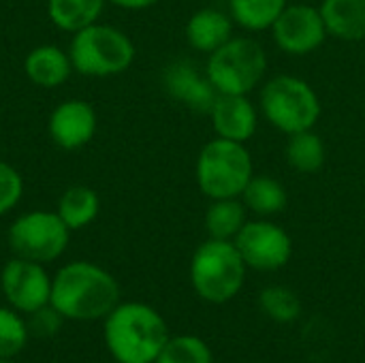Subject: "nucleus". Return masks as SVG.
Listing matches in <instances>:
<instances>
[{
    "label": "nucleus",
    "mask_w": 365,
    "mask_h": 363,
    "mask_svg": "<svg viewBox=\"0 0 365 363\" xmlns=\"http://www.w3.org/2000/svg\"><path fill=\"white\" fill-rule=\"evenodd\" d=\"M49 304L73 323L103 321L120 304V285L92 261H71L51 276Z\"/></svg>",
    "instance_id": "obj_1"
},
{
    "label": "nucleus",
    "mask_w": 365,
    "mask_h": 363,
    "mask_svg": "<svg viewBox=\"0 0 365 363\" xmlns=\"http://www.w3.org/2000/svg\"><path fill=\"white\" fill-rule=\"evenodd\" d=\"M103 340L115 363H154L169 340V327L152 306L120 302L103 319Z\"/></svg>",
    "instance_id": "obj_2"
},
{
    "label": "nucleus",
    "mask_w": 365,
    "mask_h": 363,
    "mask_svg": "<svg viewBox=\"0 0 365 363\" xmlns=\"http://www.w3.org/2000/svg\"><path fill=\"white\" fill-rule=\"evenodd\" d=\"M68 56L75 73L83 77L105 79L128 71L135 62L137 49L133 39L109 24L94 21L71 34Z\"/></svg>",
    "instance_id": "obj_3"
},
{
    "label": "nucleus",
    "mask_w": 365,
    "mask_h": 363,
    "mask_svg": "<svg viewBox=\"0 0 365 363\" xmlns=\"http://www.w3.org/2000/svg\"><path fill=\"white\" fill-rule=\"evenodd\" d=\"M246 263L233 242H203L190 259V285L210 304L231 302L246 282Z\"/></svg>",
    "instance_id": "obj_4"
},
{
    "label": "nucleus",
    "mask_w": 365,
    "mask_h": 363,
    "mask_svg": "<svg viewBox=\"0 0 365 363\" xmlns=\"http://www.w3.org/2000/svg\"><path fill=\"white\" fill-rule=\"evenodd\" d=\"M252 175L255 167L246 143L220 137L207 141L195 163L197 186L207 199L242 197Z\"/></svg>",
    "instance_id": "obj_5"
},
{
    "label": "nucleus",
    "mask_w": 365,
    "mask_h": 363,
    "mask_svg": "<svg viewBox=\"0 0 365 363\" xmlns=\"http://www.w3.org/2000/svg\"><path fill=\"white\" fill-rule=\"evenodd\" d=\"M261 111L276 131L289 137L317 126L321 118V101L306 79L276 75L263 83Z\"/></svg>",
    "instance_id": "obj_6"
},
{
    "label": "nucleus",
    "mask_w": 365,
    "mask_h": 363,
    "mask_svg": "<svg viewBox=\"0 0 365 363\" xmlns=\"http://www.w3.org/2000/svg\"><path fill=\"white\" fill-rule=\"evenodd\" d=\"M205 73L218 94H250L267 73L265 47L252 36H231L210 53Z\"/></svg>",
    "instance_id": "obj_7"
},
{
    "label": "nucleus",
    "mask_w": 365,
    "mask_h": 363,
    "mask_svg": "<svg viewBox=\"0 0 365 363\" xmlns=\"http://www.w3.org/2000/svg\"><path fill=\"white\" fill-rule=\"evenodd\" d=\"M71 233L73 231L60 220L56 210H30L11 223L6 242L13 257L49 265L66 252Z\"/></svg>",
    "instance_id": "obj_8"
},
{
    "label": "nucleus",
    "mask_w": 365,
    "mask_h": 363,
    "mask_svg": "<svg viewBox=\"0 0 365 363\" xmlns=\"http://www.w3.org/2000/svg\"><path fill=\"white\" fill-rule=\"evenodd\" d=\"M246 267L257 272H278L293 255L291 235L269 218L248 220L233 240Z\"/></svg>",
    "instance_id": "obj_9"
},
{
    "label": "nucleus",
    "mask_w": 365,
    "mask_h": 363,
    "mask_svg": "<svg viewBox=\"0 0 365 363\" xmlns=\"http://www.w3.org/2000/svg\"><path fill=\"white\" fill-rule=\"evenodd\" d=\"M0 291L6 300V306L28 317L49 304L51 276L43 263L13 257L0 272Z\"/></svg>",
    "instance_id": "obj_10"
},
{
    "label": "nucleus",
    "mask_w": 365,
    "mask_h": 363,
    "mask_svg": "<svg viewBox=\"0 0 365 363\" xmlns=\"http://www.w3.org/2000/svg\"><path fill=\"white\" fill-rule=\"evenodd\" d=\"M269 30L276 47L289 56H308L329 36L321 9L302 2L287 4Z\"/></svg>",
    "instance_id": "obj_11"
},
{
    "label": "nucleus",
    "mask_w": 365,
    "mask_h": 363,
    "mask_svg": "<svg viewBox=\"0 0 365 363\" xmlns=\"http://www.w3.org/2000/svg\"><path fill=\"white\" fill-rule=\"evenodd\" d=\"M96 128V109L83 98H66L58 103L47 120L49 137L62 150H79L88 145L94 139Z\"/></svg>",
    "instance_id": "obj_12"
},
{
    "label": "nucleus",
    "mask_w": 365,
    "mask_h": 363,
    "mask_svg": "<svg viewBox=\"0 0 365 363\" xmlns=\"http://www.w3.org/2000/svg\"><path fill=\"white\" fill-rule=\"evenodd\" d=\"M163 86L169 96L195 113H210L218 92L205 71L188 60L171 62L163 73Z\"/></svg>",
    "instance_id": "obj_13"
},
{
    "label": "nucleus",
    "mask_w": 365,
    "mask_h": 363,
    "mask_svg": "<svg viewBox=\"0 0 365 363\" xmlns=\"http://www.w3.org/2000/svg\"><path fill=\"white\" fill-rule=\"evenodd\" d=\"M207 116L216 137L237 143L252 139L259 126V111L248 94H218Z\"/></svg>",
    "instance_id": "obj_14"
},
{
    "label": "nucleus",
    "mask_w": 365,
    "mask_h": 363,
    "mask_svg": "<svg viewBox=\"0 0 365 363\" xmlns=\"http://www.w3.org/2000/svg\"><path fill=\"white\" fill-rule=\"evenodd\" d=\"M24 73L28 81L38 88H60L75 73L68 49L47 43L32 47L24 58Z\"/></svg>",
    "instance_id": "obj_15"
},
{
    "label": "nucleus",
    "mask_w": 365,
    "mask_h": 363,
    "mask_svg": "<svg viewBox=\"0 0 365 363\" xmlns=\"http://www.w3.org/2000/svg\"><path fill=\"white\" fill-rule=\"evenodd\" d=\"M233 17L220 9H199L195 11L186 21V41L195 51L201 53H214L218 47H222L233 36Z\"/></svg>",
    "instance_id": "obj_16"
},
{
    "label": "nucleus",
    "mask_w": 365,
    "mask_h": 363,
    "mask_svg": "<svg viewBox=\"0 0 365 363\" xmlns=\"http://www.w3.org/2000/svg\"><path fill=\"white\" fill-rule=\"evenodd\" d=\"M321 13L329 36L346 43L365 39V0H323Z\"/></svg>",
    "instance_id": "obj_17"
},
{
    "label": "nucleus",
    "mask_w": 365,
    "mask_h": 363,
    "mask_svg": "<svg viewBox=\"0 0 365 363\" xmlns=\"http://www.w3.org/2000/svg\"><path fill=\"white\" fill-rule=\"evenodd\" d=\"M56 214L71 231L86 229L101 214V197L90 186H83V184L68 186L58 199Z\"/></svg>",
    "instance_id": "obj_18"
},
{
    "label": "nucleus",
    "mask_w": 365,
    "mask_h": 363,
    "mask_svg": "<svg viewBox=\"0 0 365 363\" xmlns=\"http://www.w3.org/2000/svg\"><path fill=\"white\" fill-rule=\"evenodd\" d=\"M240 199L244 201L246 210L259 218H272L284 212L289 203L284 184L272 175H252Z\"/></svg>",
    "instance_id": "obj_19"
},
{
    "label": "nucleus",
    "mask_w": 365,
    "mask_h": 363,
    "mask_svg": "<svg viewBox=\"0 0 365 363\" xmlns=\"http://www.w3.org/2000/svg\"><path fill=\"white\" fill-rule=\"evenodd\" d=\"M205 231L212 240L233 242L237 233L248 223V210L240 197L229 199H212L210 208L205 210Z\"/></svg>",
    "instance_id": "obj_20"
},
{
    "label": "nucleus",
    "mask_w": 365,
    "mask_h": 363,
    "mask_svg": "<svg viewBox=\"0 0 365 363\" xmlns=\"http://www.w3.org/2000/svg\"><path fill=\"white\" fill-rule=\"evenodd\" d=\"M105 4L107 0H47V15L58 30L75 34L94 21H101Z\"/></svg>",
    "instance_id": "obj_21"
},
{
    "label": "nucleus",
    "mask_w": 365,
    "mask_h": 363,
    "mask_svg": "<svg viewBox=\"0 0 365 363\" xmlns=\"http://www.w3.org/2000/svg\"><path fill=\"white\" fill-rule=\"evenodd\" d=\"M284 156L291 169L299 173H317L323 169L327 160V148L321 135H317L314 128H310V131L289 135Z\"/></svg>",
    "instance_id": "obj_22"
},
{
    "label": "nucleus",
    "mask_w": 365,
    "mask_h": 363,
    "mask_svg": "<svg viewBox=\"0 0 365 363\" xmlns=\"http://www.w3.org/2000/svg\"><path fill=\"white\" fill-rule=\"evenodd\" d=\"M289 0H229V15L248 32H263L274 26Z\"/></svg>",
    "instance_id": "obj_23"
},
{
    "label": "nucleus",
    "mask_w": 365,
    "mask_h": 363,
    "mask_svg": "<svg viewBox=\"0 0 365 363\" xmlns=\"http://www.w3.org/2000/svg\"><path fill=\"white\" fill-rule=\"evenodd\" d=\"M154 363H214L212 349L199 336H169Z\"/></svg>",
    "instance_id": "obj_24"
},
{
    "label": "nucleus",
    "mask_w": 365,
    "mask_h": 363,
    "mask_svg": "<svg viewBox=\"0 0 365 363\" xmlns=\"http://www.w3.org/2000/svg\"><path fill=\"white\" fill-rule=\"evenodd\" d=\"M259 306L274 323H282V325L293 323L302 312V302L297 293L280 285L263 289L259 295Z\"/></svg>",
    "instance_id": "obj_25"
},
{
    "label": "nucleus",
    "mask_w": 365,
    "mask_h": 363,
    "mask_svg": "<svg viewBox=\"0 0 365 363\" xmlns=\"http://www.w3.org/2000/svg\"><path fill=\"white\" fill-rule=\"evenodd\" d=\"M28 340L26 317L11 306H0V357L15 359L26 349Z\"/></svg>",
    "instance_id": "obj_26"
},
{
    "label": "nucleus",
    "mask_w": 365,
    "mask_h": 363,
    "mask_svg": "<svg viewBox=\"0 0 365 363\" xmlns=\"http://www.w3.org/2000/svg\"><path fill=\"white\" fill-rule=\"evenodd\" d=\"M64 317L51 306H43L38 308L36 312L28 315L26 317V323H28V332H30V338H38V340H49V338H56L64 325Z\"/></svg>",
    "instance_id": "obj_27"
},
{
    "label": "nucleus",
    "mask_w": 365,
    "mask_h": 363,
    "mask_svg": "<svg viewBox=\"0 0 365 363\" xmlns=\"http://www.w3.org/2000/svg\"><path fill=\"white\" fill-rule=\"evenodd\" d=\"M24 197V180L19 171L0 160V216L13 212Z\"/></svg>",
    "instance_id": "obj_28"
},
{
    "label": "nucleus",
    "mask_w": 365,
    "mask_h": 363,
    "mask_svg": "<svg viewBox=\"0 0 365 363\" xmlns=\"http://www.w3.org/2000/svg\"><path fill=\"white\" fill-rule=\"evenodd\" d=\"M107 2H111L113 6L124 9V11H143V9L154 6L158 0H107Z\"/></svg>",
    "instance_id": "obj_29"
},
{
    "label": "nucleus",
    "mask_w": 365,
    "mask_h": 363,
    "mask_svg": "<svg viewBox=\"0 0 365 363\" xmlns=\"http://www.w3.org/2000/svg\"><path fill=\"white\" fill-rule=\"evenodd\" d=\"M0 363H15L13 359H6V357H0Z\"/></svg>",
    "instance_id": "obj_30"
}]
</instances>
